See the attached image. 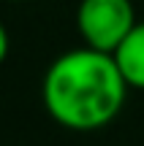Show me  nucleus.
I'll use <instances>...</instances> for the list:
<instances>
[{"label": "nucleus", "instance_id": "nucleus-1", "mask_svg": "<svg viewBox=\"0 0 144 146\" xmlns=\"http://www.w3.org/2000/svg\"><path fill=\"white\" fill-rule=\"evenodd\" d=\"M128 89L112 54L79 46L52 60L41 81V100L60 127L92 133L123 114Z\"/></svg>", "mask_w": 144, "mask_h": 146}, {"label": "nucleus", "instance_id": "nucleus-2", "mask_svg": "<svg viewBox=\"0 0 144 146\" xmlns=\"http://www.w3.org/2000/svg\"><path fill=\"white\" fill-rule=\"evenodd\" d=\"M136 25L131 0H82L76 8V30L84 46L112 54Z\"/></svg>", "mask_w": 144, "mask_h": 146}, {"label": "nucleus", "instance_id": "nucleus-3", "mask_svg": "<svg viewBox=\"0 0 144 146\" xmlns=\"http://www.w3.org/2000/svg\"><path fill=\"white\" fill-rule=\"evenodd\" d=\"M112 57L128 87L144 89V22H136L133 30L123 38V43L112 52Z\"/></svg>", "mask_w": 144, "mask_h": 146}, {"label": "nucleus", "instance_id": "nucleus-4", "mask_svg": "<svg viewBox=\"0 0 144 146\" xmlns=\"http://www.w3.org/2000/svg\"><path fill=\"white\" fill-rule=\"evenodd\" d=\"M8 46H11V41H8V33H5L3 22H0V65H3V62H5V57H8Z\"/></svg>", "mask_w": 144, "mask_h": 146}]
</instances>
